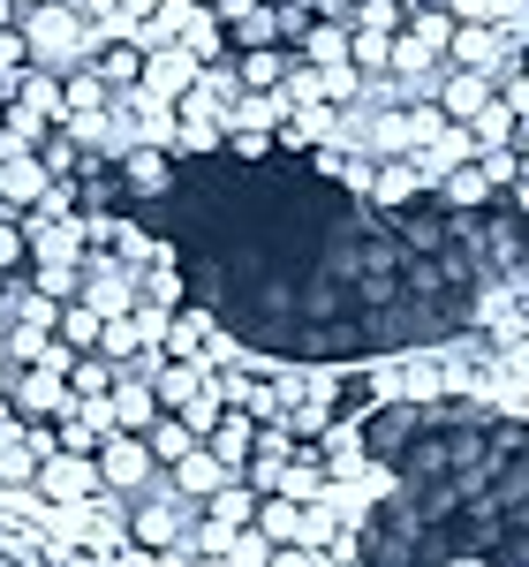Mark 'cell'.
Segmentation results:
<instances>
[{"label":"cell","instance_id":"obj_11","mask_svg":"<svg viewBox=\"0 0 529 567\" xmlns=\"http://www.w3.org/2000/svg\"><path fill=\"white\" fill-rule=\"evenodd\" d=\"M45 182H53V175H45L31 152H23V159H0V213H8V219L31 213V205L45 197Z\"/></svg>","mask_w":529,"mask_h":567},{"label":"cell","instance_id":"obj_37","mask_svg":"<svg viewBox=\"0 0 529 567\" xmlns=\"http://www.w3.org/2000/svg\"><path fill=\"white\" fill-rule=\"evenodd\" d=\"M310 167H318V175H333V182H341V167H349V152H341V144H310Z\"/></svg>","mask_w":529,"mask_h":567},{"label":"cell","instance_id":"obj_14","mask_svg":"<svg viewBox=\"0 0 529 567\" xmlns=\"http://www.w3.org/2000/svg\"><path fill=\"white\" fill-rule=\"evenodd\" d=\"M288 61H303V69H349V23H310Z\"/></svg>","mask_w":529,"mask_h":567},{"label":"cell","instance_id":"obj_9","mask_svg":"<svg viewBox=\"0 0 529 567\" xmlns=\"http://www.w3.org/2000/svg\"><path fill=\"white\" fill-rule=\"evenodd\" d=\"M250 439H258V424H250L242 409H220V424H212V432L197 439V446H205V454L220 462L227 477H242V462H250Z\"/></svg>","mask_w":529,"mask_h":567},{"label":"cell","instance_id":"obj_2","mask_svg":"<svg viewBox=\"0 0 529 567\" xmlns=\"http://www.w3.org/2000/svg\"><path fill=\"white\" fill-rule=\"evenodd\" d=\"M91 470H98V492H122V499H136L144 484L159 477V462L144 454V439H136V432H106V439H98V454H91Z\"/></svg>","mask_w":529,"mask_h":567},{"label":"cell","instance_id":"obj_4","mask_svg":"<svg viewBox=\"0 0 529 567\" xmlns=\"http://www.w3.org/2000/svg\"><path fill=\"white\" fill-rule=\"evenodd\" d=\"M0 393H8V409L23 416V424H53L61 409H69V386H61V371H45V363H31V371H8L0 379Z\"/></svg>","mask_w":529,"mask_h":567},{"label":"cell","instance_id":"obj_32","mask_svg":"<svg viewBox=\"0 0 529 567\" xmlns=\"http://www.w3.org/2000/svg\"><path fill=\"white\" fill-rule=\"evenodd\" d=\"M303 31H310V16H303V8H288V0H272V39H280V45H295Z\"/></svg>","mask_w":529,"mask_h":567},{"label":"cell","instance_id":"obj_10","mask_svg":"<svg viewBox=\"0 0 529 567\" xmlns=\"http://www.w3.org/2000/svg\"><path fill=\"white\" fill-rule=\"evenodd\" d=\"M205 386H212V371H205L197 355H167V363L152 371V401H159V409H181V401H197Z\"/></svg>","mask_w":529,"mask_h":567},{"label":"cell","instance_id":"obj_16","mask_svg":"<svg viewBox=\"0 0 529 567\" xmlns=\"http://www.w3.org/2000/svg\"><path fill=\"white\" fill-rule=\"evenodd\" d=\"M363 197H378V205H416V197H424L416 159H371V189H363Z\"/></svg>","mask_w":529,"mask_h":567},{"label":"cell","instance_id":"obj_21","mask_svg":"<svg viewBox=\"0 0 529 567\" xmlns=\"http://www.w3.org/2000/svg\"><path fill=\"white\" fill-rule=\"evenodd\" d=\"M61 386H69V401H98V393L114 386V363H106L98 349H76L69 371H61Z\"/></svg>","mask_w":529,"mask_h":567},{"label":"cell","instance_id":"obj_25","mask_svg":"<svg viewBox=\"0 0 529 567\" xmlns=\"http://www.w3.org/2000/svg\"><path fill=\"white\" fill-rule=\"evenodd\" d=\"M98 326H106V318H98L91 303H61L53 310V341H61V349H98Z\"/></svg>","mask_w":529,"mask_h":567},{"label":"cell","instance_id":"obj_36","mask_svg":"<svg viewBox=\"0 0 529 567\" xmlns=\"http://www.w3.org/2000/svg\"><path fill=\"white\" fill-rule=\"evenodd\" d=\"M69 8H76V16H84V23H98V31H106V39H122V31H114V0H69Z\"/></svg>","mask_w":529,"mask_h":567},{"label":"cell","instance_id":"obj_33","mask_svg":"<svg viewBox=\"0 0 529 567\" xmlns=\"http://www.w3.org/2000/svg\"><path fill=\"white\" fill-rule=\"evenodd\" d=\"M15 265H31V250H23V235H15V219H0V280H8Z\"/></svg>","mask_w":529,"mask_h":567},{"label":"cell","instance_id":"obj_24","mask_svg":"<svg viewBox=\"0 0 529 567\" xmlns=\"http://www.w3.org/2000/svg\"><path fill=\"white\" fill-rule=\"evenodd\" d=\"M136 69H144V53H136V45H122V39L91 53V76H98L106 91H129V84H136Z\"/></svg>","mask_w":529,"mask_h":567},{"label":"cell","instance_id":"obj_17","mask_svg":"<svg viewBox=\"0 0 529 567\" xmlns=\"http://www.w3.org/2000/svg\"><path fill=\"white\" fill-rule=\"evenodd\" d=\"M288 114H295V106H288L280 91H242V99L227 106V130H264V136H272ZM227 130H220V136H227Z\"/></svg>","mask_w":529,"mask_h":567},{"label":"cell","instance_id":"obj_27","mask_svg":"<svg viewBox=\"0 0 529 567\" xmlns=\"http://www.w3.org/2000/svg\"><path fill=\"white\" fill-rule=\"evenodd\" d=\"M454 23H522V0H432Z\"/></svg>","mask_w":529,"mask_h":567},{"label":"cell","instance_id":"obj_12","mask_svg":"<svg viewBox=\"0 0 529 567\" xmlns=\"http://www.w3.org/2000/svg\"><path fill=\"white\" fill-rule=\"evenodd\" d=\"M325 462H318V446H295L288 462H280V499H295V507H318L325 499Z\"/></svg>","mask_w":529,"mask_h":567},{"label":"cell","instance_id":"obj_1","mask_svg":"<svg viewBox=\"0 0 529 567\" xmlns=\"http://www.w3.org/2000/svg\"><path fill=\"white\" fill-rule=\"evenodd\" d=\"M15 31H23V53H31V69L45 76H69V69H84L98 45H114L98 23H84L69 0H39V8H15Z\"/></svg>","mask_w":529,"mask_h":567},{"label":"cell","instance_id":"obj_3","mask_svg":"<svg viewBox=\"0 0 529 567\" xmlns=\"http://www.w3.org/2000/svg\"><path fill=\"white\" fill-rule=\"evenodd\" d=\"M189 523H197V499H175V492H159V499H129V545H136V553H175Z\"/></svg>","mask_w":529,"mask_h":567},{"label":"cell","instance_id":"obj_35","mask_svg":"<svg viewBox=\"0 0 529 567\" xmlns=\"http://www.w3.org/2000/svg\"><path fill=\"white\" fill-rule=\"evenodd\" d=\"M288 8H303L310 23H349V0H288Z\"/></svg>","mask_w":529,"mask_h":567},{"label":"cell","instance_id":"obj_6","mask_svg":"<svg viewBox=\"0 0 529 567\" xmlns=\"http://www.w3.org/2000/svg\"><path fill=\"white\" fill-rule=\"evenodd\" d=\"M432 106H439L446 122H477V114H491V76H477V69H439V91H432Z\"/></svg>","mask_w":529,"mask_h":567},{"label":"cell","instance_id":"obj_29","mask_svg":"<svg viewBox=\"0 0 529 567\" xmlns=\"http://www.w3.org/2000/svg\"><path fill=\"white\" fill-rule=\"evenodd\" d=\"M31 159H39L45 175H76V167H84V152H76V144H69V136H61V130H45V136H39V152H31Z\"/></svg>","mask_w":529,"mask_h":567},{"label":"cell","instance_id":"obj_8","mask_svg":"<svg viewBox=\"0 0 529 567\" xmlns=\"http://www.w3.org/2000/svg\"><path fill=\"white\" fill-rule=\"evenodd\" d=\"M114 182H122L129 197H167V189H175V152H152V144H129V152L114 159Z\"/></svg>","mask_w":529,"mask_h":567},{"label":"cell","instance_id":"obj_30","mask_svg":"<svg viewBox=\"0 0 529 567\" xmlns=\"http://www.w3.org/2000/svg\"><path fill=\"white\" fill-rule=\"evenodd\" d=\"M227 31H235V45H242V53H250V45H280V39H272V0H258L250 16H235Z\"/></svg>","mask_w":529,"mask_h":567},{"label":"cell","instance_id":"obj_20","mask_svg":"<svg viewBox=\"0 0 529 567\" xmlns=\"http://www.w3.org/2000/svg\"><path fill=\"white\" fill-rule=\"evenodd\" d=\"M167 484H175V499H205V492H220V484H235V477H227V470L212 462V454H205V446H189V454L175 462V477H167Z\"/></svg>","mask_w":529,"mask_h":567},{"label":"cell","instance_id":"obj_34","mask_svg":"<svg viewBox=\"0 0 529 567\" xmlns=\"http://www.w3.org/2000/svg\"><path fill=\"white\" fill-rule=\"evenodd\" d=\"M31 53H23V31H0V76H23Z\"/></svg>","mask_w":529,"mask_h":567},{"label":"cell","instance_id":"obj_31","mask_svg":"<svg viewBox=\"0 0 529 567\" xmlns=\"http://www.w3.org/2000/svg\"><path fill=\"white\" fill-rule=\"evenodd\" d=\"M220 409H227V401H220V393H212V386H205V393H197V401H181V409H167V416H181L189 432L205 439V432H212V424H220Z\"/></svg>","mask_w":529,"mask_h":567},{"label":"cell","instance_id":"obj_23","mask_svg":"<svg viewBox=\"0 0 529 567\" xmlns=\"http://www.w3.org/2000/svg\"><path fill=\"white\" fill-rule=\"evenodd\" d=\"M181 53H189V61H197V69H205V61H227V53H235V45H227V31L220 23H212V16H205V8H197V16H189V23H181Z\"/></svg>","mask_w":529,"mask_h":567},{"label":"cell","instance_id":"obj_41","mask_svg":"<svg viewBox=\"0 0 529 567\" xmlns=\"http://www.w3.org/2000/svg\"><path fill=\"white\" fill-rule=\"evenodd\" d=\"M0 379H8V363H0Z\"/></svg>","mask_w":529,"mask_h":567},{"label":"cell","instance_id":"obj_38","mask_svg":"<svg viewBox=\"0 0 529 567\" xmlns=\"http://www.w3.org/2000/svg\"><path fill=\"white\" fill-rule=\"evenodd\" d=\"M0 31H15V0H0Z\"/></svg>","mask_w":529,"mask_h":567},{"label":"cell","instance_id":"obj_7","mask_svg":"<svg viewBox=\"0 0 529 567\" xmlns=\"http://www.w3.org/2000/svg\"><path fill=\"white\" fill-rule=\"evenodd\" d=\"M189 84H197V61H189L181 45H159V53H144V69H136V91H144V99H159V106H175Z\"/></svg>","mask_w":529,"mask_h":567},{"label":"cell","instance_id":"obj_5","mask_svg":"<svg viewBox=\"0 0 529 567\" xmlns=\"http://www.w3.org/2000/svg\"><path fill=\"white\" fill-rule=\"evenodd\" d=\"M31 492H39L45 507H76V499L98 492V470H91V454H53V462H39Z\"/></svg>","mask_w":529,"mask_h":567},{"label":"cell","instance_id":"obj_13","mask_svg":"<svg viewBox=\"0 0 529 567\" xmlns=\"http://www.w3.org/2000/svg\"><path fill=\"white\" fill-rule=\"evenodd\" d=\"M250 515H258V492L235 477V484H220V492H205L197 499V523H220V529H250Z\"/></svg>","mask_w":529,"mask_h":567},{"label":"cell","instance_id":"obj_26","mask_svg":"<svg viewBox=\"0 0 529 567\" xmlns=\"http://www.w3.org/2000/svg\"><path fill=\"white\" fill-rule=\"evenodd\" d=\"M212 333V310H167V333H159V349L167 355H197V341Z\"/></svg>","mask_w":529,"mask_h":567},{"label":"cell","instance_id":"obj_28","mask_svg":"<svg viewBox=\"0 0 529 567\" xmlns=\"http://www.w3.org/2000/svg\"><path fill=\"white\" fill-rule=\"evenodd\" d=\"M439 197H446V205H485V197H491L485 167L469 159V167H454V175H439Z\"/></svg>","mask_w":529,"mask_h":567},{"label":"cell","instance_id":"obj_19","mask_svg":"<svg viewBox=\"0 0 529 567\" xmlns=\"http://www.w3.org/2000/svg\"><path fill=\"white\" fill-rule=\"evenodd\" d=\"M144 454H152V462H159V470H175L181 454H189V446H197V432H189V424H181V416H167V409H159V416H152V424H144Z\"/></svg>","mask_w":529,"mask_h":567},{"label":"cell","instance_id":"obj_18","mask_svg":"<svg viewBox=\"0 0 529 567\" xmlns=\"http://www.w3.org/2000/svg\"><path fill=\"white\" fill-rule=\"evenodd\" d=\"M129 288H136V303H152V310H181V265H175V258L136 265Z\"/></svg>","mask_w":529,"mask_h":567},{"label":"cell","instance_id":"obj_40","mask_svg":"<svg viewBox=\"0 0 529 567\" xmlns=\"http://www.w3.org/2000/svg\"><path fill=\"white\" fill-rule=\"evenodd\" d=\"M15 8H39V0H15Z\"/></svg>","mask_w":529,"mask_h":567},{"label":"cell","instance_id":"obj_22","mask_svg":"<svg viewBox=\"0 0 529 567\" xmlns=\"http://www.w3.org/2000/svg\"><path fill=\"white\" fill-rule=\"evenodd\" d=\"M280 76H288V45H250L235 61V84L242 91H280Z\"/></svg>","mask_w":529,"mask_h":567},{"label":"cell","instance_id":"obj_39","mask_svg":"<svg viewBox=\"0 0 529 567\" xmlns=\"http://www.w3.org/2000/svg\"><path fill=\"white\" fill-rule=\"evenodd\" d=\"M189 567H235V560H227V553H220V560H189Z\"/></svg>","mask_w":529,"mask_h":567},{"label":"cell","instance_id":"obj_15","mask_svg":"<svg viewBox=\"0 0 529 567\" xmlns=\"http://www.w3.org/2000/svg\"><path fill=\"white\" fill-rule=\"evenodd\" d=\"M15 114H31V122H45V130H61V76H45V69H23V84H15V99H8Z\"/></svg>","mask_w":529,"mask_h":567}]
</instances>
